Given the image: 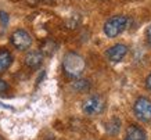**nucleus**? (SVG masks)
<instances>
[{
  "instance_id": "obj_1",
  "label": "nucleus",
  "mask_w": 151,
  "mask_h": 140,
  "mask_svg": "<svg viewBox=\"0 0 151 140\" xmlns=\"http://www.w3.org/2000/svg\"><path fill=\"white\" fill-rule=\"evenodd\" d=\"M85 67H86V63L81 54L73 51L65 54L63 68H64L65 75H68L69 78H79L85 71Z\"/></svg>"
},
{
  "instance_id": "obj_2",
  "label": "nucleus",
  "mask_w": 151,
  "mask_h": 140,
  "mask_svg": "<svg viewBox=\"0 0 151 140\" xmlns=\"http://www.w3.org/2000/svg\"><path fill=\"white\" fill-rule=\"evenodd\" d=\"M128 17L126 15H114L110 19H107L104 24V33L107 38H116L128 27Z\"/></svg>"
},
{
  "instance_id": "obj_3",
  "label": "nucleus",
  "mask_w": 151,
  "mask_h": 140,
  "mask_svg": "<svg viewBox=\"0 0 151 140\" xmlns=\"http://www.w3.org/2000/svg\"><path fill=\"white\" fill-rule=\"evenodd\" d=\"M133 111H134L136 118L142 122L151 121V100L147 97H139L134 101Z\"/></svg>"
},
{
  "instance_id": "obj_4",
  "label": "nucleus",
  "mask_w": 151,
  "mask_h": 140,
  "mask_svg": "<svg viewBox=\"0 0 151 140\" xmlns=\"http://www.w3.org/2000/svg\"><path fill=\"white\" fill-rule=\"evenodd\" d=\"M11 45L18 50H27L32 46V36L25 29H15L10 36Z\"/></svg>"
},
{
  "instance_id": "obj_5",
  "label": "nucleus",
  "mask_w": 151,
  "mask_h": 140,
  "mask_svg": "<svg viewBox=\"0 0 151 140\" xmlns=\"http://www.w3.org/2000/svg\"><path fill=\"white\" fill-rule=\"evenodd\" d=\"M104 107H105V103H104V99L100 97V96H92L89 97L87 100H85V103L82 105V110L83 113L86 115H99L104 111Z\"/></svg>"
},
{
  "instance_id": "obj_6",
  "label": "nucleus",
  "mask_w": 151,
  "mask_h": 140,
  "mask_svg": "<svg viewBox=\"0 0 151 140\" xmlns=\"http://www.w3.org/2000/svg\"><path fill=\"white\" fill-rule=\"evenodd\" d=\"M126 54H128V46L124 43H116L105 51V56L111 63H121Z\"/></svg>"
},
{
  "instance_id": "obj_7",
  "label": "nucleus",
  "mask_w": 151,
  "mask_h": 140,
  "mask_svg": "<svg viewBox=\"0 0 151 140\" xmlns=\"http://www.w3.org/2000/svg\"><path fill=\"white\" fill-rule=\"evenodd\" d=\"M43 63V53L37 51V50H32L25 56V64L29 68H37L40 67Z\"/></svg>"
},
{
  "instance_id": "obj_8",
  "label": "nucleus",
  "mask_w": 151,
  "mask_h": 140,
  "mask_svg": "<svg viewBox=\"0 0 151 140\" xmlns=\"http://www.w3.org/2000/svg\"><path fill=\"white\" fill-rule=\"evenodd\" d=\"M126 137L129 140H148L146 132L143 131L142 128L136 126V125H130L126 129Z\"/></svg>"
},
{
  "instance_id": "obj_9",
  "label": "nucleus",
  "mask_w": 151,
  "mask_h": 140,
  "mask_svg": "<svg viewBox=\"0 0 151 140\" xmlns=\"http://www.w3.org/2000/svg\"><path fill=\"white\" fill-rule=\"evenodd\" d=\"M11 63H13V54L10 53L9 50L1 49L0 50V74L6 72L10 68Z\"/></svg>"
},
{
  "instance_id": "obj_10",
  "label": "nucleus",
  "mask_w": 151,
  "mask_h": 140,
  "mask_svg": "<svg viewBox=\"0 0 151 140\" xmlns=\"http://www.w3.org/2000/svg\"><path fill=\"white\" fill-rule=\"evenodd\" d=\"M9 22H10V17L9 14L0 10V35H4L7 28H9Z\"/></svg>"
},
{
  "instance_id": "obj_11",
  "label": "nucleus",
  "mask_w": 151,
  "mask_h": 140,
  "mask_svg": "<svg viewBox=\"0 0 151 140\" xmlns=\"http://www.w3.org/2000/svg\"><path fill=\"white\" fill-rule=\"evenodd\" d=\"M121 129V121L118 118H112L110 122H108V126H107V131L110 135H116Z\"/></svg>"
},
{
  "instance_id": "obj_12",
  "label": "nucleus",
  "mask_w": 151,
  "mask_h": 140,
  "mask_svg": "<svg viewBox=\"0 0 151 140\" xmlns=\"http://www.w3.org/2000/svg\"><path fill=\"white\" fill-rule=\"evenodd\" d=\"M72 87L76 92H81V93H83V92L89 90L90 83H89V81H85V79H82V81H75V82H73V85H72Z\"/></svg>"
},
{
  "instance_id": "obj_13",
  "label": "nucleus",
  "mask_w": 151,
  "mask_h": 140,
  "mask_svg": "<svg viewBox=\"0 0 151 140\" xmlns=\"http://www.w3.org/2000/svg\"><path fill=\"white\" fill-rule=\"evenodd\" d=\"M7 90H9V85H7L3 79H0V96L4 95Z\"/></svg>"
},
{
  "instance_id": "obj_14",
  "label": "nucleus",
  "mask_w": 151,
  "mask_h": 140,
  "mask_svg": "<svg viewBox=\"0 0 151 140\" xmlns=\"http://www.w3.org/2000/svg\"><path fill=\"white\" fill-rule=\"evenodd\" d=\"M146 39L148 42V45L151 46V25L147 28V31H146Z\"/></svg>"
},
{
  "instance_id": "obj_15",
  "label": "nucleus",
  "mask_w": 151,
  "mask_h": 140,
  "mask_svg": "<svg viewBox=\"0 0 151 140\" xmlns=\"http://www.w3.org/2000/svg\"><path fill=\"white\" fill-rule=\"evenodd\" d=\"M146 85H147V87H148V90L151 92V74L147 76V79H146Z\"/></svg>"
},
{
  "instance_id": "obj_16",
  "label": "nucleus",
  "mask_w": 151,
  "mask_h": 140,
  "mask_svg": "<svg viewBox=\"0 0 151 140\" xmlns=\"http://www.w3.org/2000/svg\"><path fill=\"white\" fill-rule=\"evenodd\" d=\"M125 140H129V139H128V137H126V139H125Z\"/></svg>"
},
{
  "instance_id": "obj_17",
  "label": "nucleus",
  "mask_w": 151,
  "mask_h": 140,
  "mask_svg": "<svg viewBox=\"0 0 151 140\" xmlns=\"http://www.w3.org/2000/svg\"><path fill=\"white\" fill-rule=\"evenodd\" d=\"M0 140H1V139H0Z\"/></svg>"
}]
</instances>
